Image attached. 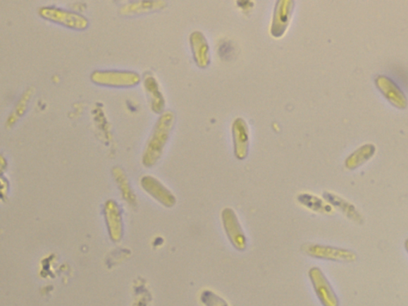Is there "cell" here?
Here are the masks:
<instances>
[{"mask_svg":"<svg viewBox=\"0 0 408 306\" xmlns=\"http://www.w3.org/2000/svg\"><path fill=\"white\" fill-rule=\"evenodd\" d=\"M142 185L152 197L159 201L163 206L172 207L175 204L176 200L174 195L154 177L144 176L142 180Z\"/></svg>","mask_w":408,"mask_h":306,"instance_id":"9c48e42d","label":"cell"},{"mask_svg":"<svg viewBox=\"0 0 408 306\" xmlns=\"http://www.w3.org/2000/svg\"><path fill=\"white\" fill-rule=\"evenodd\" d=\"M90 80L100 87L112 88L135 87L141 82V75L135 71L104 70L94 71Z\"/></svg>","mask_w":408,"mask_h":306,"instance_id":"7a4b0ae2","label":"cell"},{"mask_svg":"<svg viewBox=\"0 0 408 306\" xmlns=\"http://www.w3.org/2000/svg\"><path fill=\"white\" fill-rule=\"evenodd\" d=\"M190 40L194 63H197L199 68H206L211 63L210 48L208 40L200 32L192 33Z\"/></svg>","mask_w":408,"mask_h":306,"instance_id":"30bf717a","label":"cell"},{"mask_svg":"<svg viewBox=\"0 0 408 306\" xmlns=\"http://www.w3.org/2000/svg\"><path fill=\"white\" fill-rule=\"evenodd\" d=\"M295 5V1L292 0H281L276 2L271 27V33L275 38H281L288 30Z\"/></svg>","mask_w":408,"mask_h":306,"instance_id":"52a82bcc","label":"cell"},{"mask_svg":"<svg viewBox=\"0 0 408 306\" xmlns=\"http://www.w3.org/2000/svg\"><path fill=\"white\" fill-rule=\"evenodd\" d=\"M302 250L308 256L321 260L350 262L357 259V255L350 250L326 245L307 243L303 245Z\"/></svg>","mask_w":408,"mask_h":306,"instance_id":"277c9868","label":"cell"},{"mask_svg":"<svg viewBox=\"0 0 408 306\" xmlns=\"http://www.w3.org/2000/svg\"><path fill=\"white\" fill-rule=\"evenodd\" d=\"M221 218L225 234L231 246L237 252H245L247 247V240L235 211L230 207L224 208Z\"/></svg>","mask_w":408,"mask_h":306,"instance_id":"5b68a950","label":"cell"},{"mask_svg":"<svg viewBox=\"0 0 408 306\" xmlns=\"http://www.w3.org/2000/svg\"><path fill=\"white\" fill-rule=\"evenodd\" d=\"M166 6L167 3L164 1L130 2L121 6L119 13L123 16H136L161 11Z\"/></svg>","mask_w":408,"mask_h":306,"instance_id":"7c38bea8","label":"cell"},{"mask_svg":"<svg viewBox=\"0 0 408 306\" xmlns=\"http://www.w3.org/2000/svg\"><path fill=\"white\" fill-rule=\"evenodd\" d=\"M201 302L206 306H228L226 301L211 290H204L200 296Z\"/></svg>","mask_w":408,"mask_h":306,"instance_id":"e0dca14e","label":"cell"},{"mask_svg":"<svg viewBox=\"0 0 408 306\" xmlns=\"http://www.w3.org/2000/svg\"><path fill=\"white\" fill-rule=\"evenodd\" d=\"M144 88L149 97V105L152 111L157 114H162L166 109V99H164L156 79L149 73L144 77Z\"/></svg>","mask_w":408,"mask_h":306,"instance_id":"8fae6325","label":"cell"},{"mask_svg":"<svg viewBox=\"0 0 408 306\" xmlns=\"http://www.w3.org/2000/svg\"><path fill=\"white\" fill-rule=\"evenodd\" d=\"M297 200L302 205L313 212L321 214H330L333 212V208L330 204L325 203L319 197H315V195L311 194H300L297 197Z\"/></svg>","mask_w":408,"mask_h":306,"instance_id":"5bb4252c","label":"cell"},{"mask_svg":"<svg viewBox=\"0 0 408 306\" xmlns=\"http://www.w3.org/2000/svg\"><path fill=\"white\" fill-rule=\"evenodd\" d=\"M405 249L407 250V252L408 253V240H407L405 242Z\"/></svg>","mask_w":408,"mask_h":306,"instance_id":"ac0fdd59","label":"cell"},{"mask_svg":"<svg viewBox=\"0 0 408 306\" xmlns=\"http://www.w3.org/2000/svg\"><path fill=\"white\" fill-rule=\"evenodd\" d=\"M234 153L237 160L245 161L249 149V127L245 119L236 118L233 124Z\"/></svg>","mask_w":408,"mask_h":306,"instance_id":"ba28073f","label":"cell"},{"mask_svg":"<svg viewBox=\"0 0 408 306\" xmlns=\"http://www.w3.org/2000/svg\"><path fill=\"white\" fill-rule=\"evenodd\" d=\"M38 14L47 21L71 30H85L89 27L87 18L75 11L47 6L41 7Z\"/></svg>","mask_w":408,"mask_h":306,"instance_id":"3957f363","label":"cell"},{"mask_svg":"<svg viewBox=\"0 0 408 306\" xmlns=\"http://www.w3.org/2000/svg\"><path fill=\"white\" fill-rule=\"evenodd\" d=\"M30 95H32V91L30 90L24 93L19 103H18L14 112L11 114L8 121V126L14 125L18 119L20 118L23 114L25 113Z\"/></svg>","mask_w":408,"mask_h":306,"instance_id":"9a60e30c","label":"cell"},{"mask_svg":"<svg viewBox=\"0 0 408 306\" xmlns=\"http://www.w3.org/2000/svg\"><path fill=\"white\" fill-rule=\"evenodd\" d=\"M373 154V152H371V150H366L365 152L361 150L357 151L354 154H352L347 159L346 167L350 169H356L357 167H359V165L368 161V159Z\"/></svg>","mask_w":408,"mask_h":306,"instance_id":"2e32d148","label":"cell"},{"mask_svg":"<svg viewBox=\"0 0 408 306\" xmlns=\"http://www.w3.org/2000/svg\"><path fill=\"white\" fill-rule=\"evenodd\" d=\"M175 122V114L170 110L164 111L157 119L143 152L142 162L145 167L154 166L160 160L171 136Z\"/></svg>","mask_w":408,"mask_h":306,"instance_id":"6da1fadb","label":"cell"},{"mask_svg":"<svg viewBox=\"0 0 408 306\" xmlns=\"http://www.w3.org/2000/svg\"><path fill=\"white\" fill-rule=\"evenodd\" d=\"M323 197H324L328 204L337 208L345 216L353 220V221L357 223L362 222L363 219L361 214L357 210L355 206L350 203V202L331 192H325L323 194Z\"/></svg>","mask_w":408,"mask_h":306,"instance_id":"4fadbf2b","label":"cell"},{"mask_svg":"<svg viewBox=\"0 0 408 306\" xmlns=\"http://www.w3.org/2000/svg\"><path fill=\"white\" fill-rule=\"evenodd\" d=\"M309 278L313 288L323 306H338V298L330 281L319 267H314L309 271Z\"/></svg>","mask_w":408,"mask_h":306,"instance_id":"8992f818","label":"cell"}]
</instances>
